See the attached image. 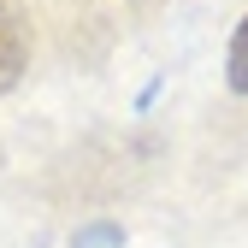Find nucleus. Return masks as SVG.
I'll return each instance as SVG.
<instances>
[{
    "label": "nucleus",
    "mask_w": 248,
    "mask_h": 248,
    "mask_svg": "<svg viewBox=\"0 0 248 248\" xmlns=\"http://www.w3.org/2000/svg\"><path fill=\"white\" fill-rule=\"evenodd\" d=\"M71 248H124V231L101 219V225H89V231H77V236H71Z\"/></svg>",
    "instance_id": "3"
},
{
    "label": "nucleus",
    "mask_w": 248,
    "mask_h": 248,
    "mask_svg": "<svg viewBox=\"0 0 248 248\" xmlns=\"http://www.w3.org/2000/svg\"><path fill=\"white\" fill-rule=\"evenodd\" d=\"M24 59H30V18L18 0H0V95L18 83Z\"/></svg>",
    "instance_id": "1"
},
{
    "label": "nucleus",
    "mask_w": 248,
    "mask_h": 248,
    "mask_svg": "<svg viewBox=\"0 0 248 248\" xmlns=\"http://www.w3.org/2000/svg\"><path fill=\"white\" fill-rule=\"evenodd\" d=\"M231 89L248 95V18L236 24V42H231Z\"/></svg>",
    "instance_id": "2"
}]
</instances>
